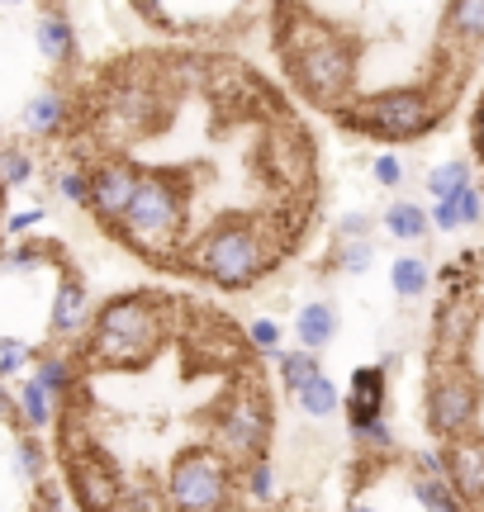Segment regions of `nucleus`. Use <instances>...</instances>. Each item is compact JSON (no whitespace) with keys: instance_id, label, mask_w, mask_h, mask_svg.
I'll list each match as a JSON object with an SVG mask.
<instances>
[{"instance_id":"1","label":"nucleus","mask_w":484,"mask_h":512,"mask_svg":"<svg viewBox=\"0 0 484 512\" xmlns=\"http://www.w3.org/2000/svg\"><path fill=\"white\" fill-rule=\"evenodd\" d=\"M280 242L285 238H271V228L261 219H228L190 247L186 266L224 290H247L276 266Z\"/></svg>"},{"instance_id":"2","label":"nucleus","mask_w":484,"mask_h":512,"mask_svg":"<svg viewBox=\"0 0 484 512\" xmlns=\"http://www.w3.org/2000/svg\"><path fill=\"white\" fill-rule=\"evenodd\" d=\"M186 223H190V200H186V181L176 171H143V181L133 190L124 219L114 223V233L138 247L152 261H167L181 242H186Z\"/></svg>"},{"instance_id":"3","label":"nucleus","mask_w":484,"mask_h":512,"mask_svg":"<svg viewBox=\"0 0 484 512\" xmlns=\"http://www.w3.org/2000/svg\"><path fill=\"white\" fill-rule=\"evenodd\" d=\"M167 337V313L152 294H119L91 313L86 356L95 366H143Z\"/></svg>"},{"instance_id":"4","label":"nucleus","mask_w":484,"mask_h":512,"mask_svg":"<svg viewBox=\"0 0 484 512\" xmlns=\"http://www.w3.org/2000/svg\"><path fill=\"white\" fill-rule=\"evenodd\" d=\"M280 48H285V67L295 76V86L309 95L314 105L337 110V105L352 95L356 53L328 29V24H304V19H299L295 34L280 29Z\"/></svg>"},{"instance_id":"5","label":"nucleus","mask_w":484,"mask_h":512,"mask_svg":"<svg viewBox=\"0 0 484 512\" xmlns=\"http://www.w3.org/2000/svg\"><path fill=\"white\" fill-rule=\"evenodd\" d=\"M442 100L432 95V86H394V91H375V95H356L337 105V119L356 133H371L385 143H413L437 128L442 119Z\"/></svg>"},{"instance_id":"6","label":"nucleus","mask_w":484,"mask_h":512,"mask_svg":"<svg viewBox=\"0 0 484 512\" xmlns=\"http://www.w3.org/2000/svg\"><path fill=\"white\" fill-rule=\"evenodd\" d=\"M480 380L466 370V361L456 356V361H442V366H432L428 375V394H423V422H428V432L437 441H451V437H466L475 432V422H480Z\"/></svg>"},{"instance_id":"7","label":"nucleus","mask_w":484,"mask_h":512,"mask_svg":"<svg viewBox=\"0 0 484 512\" xmlns=\"http://www.w3.org/2000/svg\"><path fill=\"white\" fill-rule=\"evenodd\" d=\"M233 494V465L214 446H190L167 470L171 512H224Z\"/></svg>"},{"instance_id":"8","label":"nucleus","mask_w":484,"mask_h":512,"mask_svg":"<svg viewBox=\"0 0 484 512\" xmlns=\"http://www.w3.org/2000/svg\"><path fill=\"white\" fill-rule=\"evenodd\" d=\"M271 441V413L266 403L252 399V394H238V399L224 408L219 418V446L224 456H238V460H257Z\"/></svg>"},{"instance_id":"9","label":"nucleus","mask_w":484,"mask_h":512,"mask_svg":"<svg viewBox=\"0 0 484 512\" xmlns=\"http://www.w3.org/2000/svg\"><path fill=\"white\" fill-rule=\"evenodd\" d=\"M138 181H143V171H138L133 162H124V157H105V162H95L91 166V200H86V209H91L105 228H114V223L124 219V209H129Z\"/></svg>"},{"instance_id":"10","label":"nucleus","mask_w":484,"mask_h":512,"mask_svg":"<svg viewBox=\"0 0 484 512\" xmlns=\"http://www.w3.org/2000/svg\"><path fill=\"white\" fill-rule=\"evenodd\" d=\"M447 479L456 484V494L466 503H480L484 498V432H466V437L447 441Z\"/></svg>"},{"instance_id":"11","label":"nucleus","mask_w":484,"mask_h":512,"mask_svg":"<svg viewBox=\"0 0 484 512\" xmlns=\"http://www.w3.org/2000/svg\"><path fill=\"white\" fill-rule=\"evenodd\" d=\"M72 489L86 512H114L119 508V479L100 456H72Z\"/></svg>"},{"instance_id":"12","label":"nucleus","mask_w":484,"mask_h":512,"mask_svg":"<svg viewBox=\"0 0 484 512\" xmlns=\"http://www.w3.org/2000/svg\"><path fill=\"white\" fill-rule=\"evenodd\" d=\"M428 219L437 233H461V228H475V223H484V190L475 181L461 185L456 195H447V200H432Z\"/></svg>"},{"instance_id":"13","label":"nucleus","mask_w":484,"mask_h":512,"mask_svg":"<svg viewBox=\"0 0 484 512\" xmlns=\"http://www.w3.org/2000/svg\"><path fill=\"white\" fill-rule=\"evenodd\" d=\"M53 337H76L81 328H91V294L81 280H57V294H53V318H48Z\"/></svg>"},{"instance_id":"14","label":"nucleus","mask_w":484,"mask_h":512,"mask_svg":"<svg viewBox=\"0 0 484 512\" xmlns=\"http://www.w3.org/2000/svg\"><path fill=\"white\" fill-rule=\"evenodd\" d=\"M34 48L43 53V62H53V67L72 62V57H76V29H72V19L62 15V10H43V15L34 19Z\"/></svg>"},{"instance_id":"15","label":"nucleus","mask_w":484,"mask_h":512,"mask_svg":"<svg viewBox=\"0 0 484 512\" xmlns=\"http://www.w3.org/2000/svg\"><path fill=\"white\" fill-rule=\"evenodd\" d=\"M19 124H24V133H34V138H53V133H62V128H67V95L62 91H38L34 100L24 105Z\"/></svg>"},{"instance_id":"16","label":"nucleus","mask_w":484,"mask_h":512,"mask_svg":"<svg viewBox=\"0 0 484 512\" xmlns=\"http://www.w3.org/2000/svg\"><path fill=\"white\" fill-rule=\"evenodd\" d=\"M385 366H361L347 384V418H366V413H385Z\"/></svg>"},{"instance_id":"17","label":"nucleus","mask_w":484,"mask_h":512,"mask_svg":"<svg viewBox=\"0 0 484 512\" xmlns=\"http://www.w3.org/2000/svg\"><path fill=\"white\" fill-rule=\"evenodd\" d=\"M385 233H390L394 242H423L432 233V219H428V209L418 200H394L390 209H385Z\"/></svg>"},{"instance_id":"18","label":"nucleus","mask_w":484,"mask_h":512,"mask_svg":"<svg viewBox=\"0 0 484 512\" xmlns=\"http://www.w3.org/2000/svg\"><path fill=\"white\" fill-rule=\"evenodd\" d=\"M295 332H299V347H304V351H323L337 337L333 304H304V309H299V318H295Z\"/></svg>"},{"instance_id":"19","label":"nucleus","mask_w":484,"mask_h":512,"mask_svg":"<svg viewBox=\"0 0 484 512\" xmlns=\"http://www.w3.org/2000/svg\"><path fill=\"white\" fill-rule=\"evenodd\" d=\"M470 328H475V313L461 309V304H447V309L437 313V347H442V361H456V356H461Z\"/></svg>"},{"instance_id":"20","label":"nucleus","mask_w":484,"mask_h":512,"mask_svg":"<svg viewBox=\"0 0 484 512\" xmlns=\"http://www.w3.org/2000/svg\"><path fill=\"white\" fill-rule=\"evenodd\" d=\"M447 34L466 48H480L484 38V0H451L447 5Z\"/></svg>"},{"instance_id":"21","label":"nucleus","mask_w":484,"mask_h":512,"mask_svg":"<svg viewBox=\"0 0 484 512\" xmlns=\"http://www.w3.org/2000/svg\"><path fill=\"white\" fill-rule=\"evenodd\" d=\"M413 498L428 512H466V498L456 494L447 475H413Z\"/></svg>"},{"instance_id":"22","label":"nucleus","mask_w":484,"mask_h":512,"mask_svg":"<svg viewBox=\"0 0 484 512\" xmlns=\"http://www.w3.org/2000/svg\"><path fill=\"white\" fill-rule=\"evenodd\" d=\"M295 399H299V408H304V418H333L337 403H342V389H337V384L318 370L314 380L295 389Z\"/></svg>"},{"instance_id":"23","label":"nucleus","mask_w":484,"mask_h":512,"mask_svg":"<svg viewBox=\"0 0 484 512\" xmlns=\"http://www.w3.org/2000/svg\"><path fill=\"white\" fill-rule=\"evenodd\" d=\"M428 285H432V266L423 256H399L390 266V290L399 299H418V294H428Z\"/></svg>"},{"instance_id":"24","label":"nucleus","mask_w":484,"mask_h":512,"mask_svg":"<svg viewBox=\"0 0 484 512\" xmlns=\"http://www.w3.org/2000/svg\"><path fill=\"white\" fill-rule=\"evenodd\" d=\"M53 394L43 389L38 380H24L19 384V418H24V427H48L53 422Z\"/></svg>"},{"instance_id":"25","label":"nucleus","mask_w":484,"mask_h":512,"mask_svg":"<svg viewBox=\"0 0 484 512\" xmlns=\"http://www.w3.org/2000/svg\"><path fill=\"white\" fill-rule=\"evenodd\" d=\"M475 181V171H470V162H461V157H451V162H437L428 171V195L432 200H447V195H456L461 185Z\"/></svg>"},{"instance_id":"26","label":"nucleus","mask_w":484,"mask_h":512,"mask_svg":"<svg viewBox=\"0 0 484 512\" xmlns=\"http://www.w3.org/2000/svg\"><path fill=\"white\" fill-rule=\"evenodd\" d=\"M375 261V242L371 238H337V252H333V266L342 275H366Z\"/></svg>"},{"instance_id":"27","label":"nucleus","mask_w":484,"mask_h":512,"mask_svg":"<svg viewBox=\"0 0 484 512\" xmlns=\"http://www.w3.org/2000/svg\"><path fill=\"white\" fill-rule=\"evenodd\" d=\"M347 427H352V437L361 441V446H371V451H394V432L390 422H385V413H366V418H347Z\"/></svg>"},{"instance_id":"28","label":"nucleus","mask_w":484,"mask_h":512,"mask_svg":"<svg viewBox=\"0 0 484 512\" xmlns=\"http://www.w3.org/2000/svg\"><path fill=\"white\" fill-rule=\"evenodd\" d=\"M34 181V157L24 147H0V195Z\"/></svg>"},{"instance_id":"29","label":"nucleus","mask_w":484,"mask_h":512,"mask_svg":"<svg viewBox=\"0 0 484 512\" xmlns=\"http://www.w3.org/2000/svg\"><path fill=\"white\" fill-rule=\"evenodd\" d=\"M43 470H48V451H43V441L29 432V437L15 441V475L29 479V484H38L43 479Z\"/></svg>"},{"instance_id":"30","label":"nucleus","mask_w":484,"mask_h":512,"mask_svg":"<svg viewBox=\"0 0 484 512\" xmlns=\"http://www.w3.org/2000/svg\"><path fill=\"white\" fill-rule=\"evenodd\" d=\"M318 351H280V380H285V389H299V384H309L318 375Z\"/></svg>"},{"instance_id":"31","label":"nucleus","mask_w":484,"mask_h":512,"mask_svg":"<svg viewBox=\"0 0 484 512\" xmlns=\"http://www.w3.org/2000/svg\"><path fill=\"white\" fill-rule=\"evenodd\" d=\"M34 380L57 399V394H67V389L76 384V370H72V361H67V356H38Z\"/></svg>"},{"instance_id":"32","label":"nucleus","mask_w":484,"mask_h":512,"mask_svg":"<svg viewBox=\"0 0 484 512\" xmlns=\"http://www.w3.org/2000/svg\"><path fill=\"white\" fill-rule=\"evenodd\" d=\"M247 494H252V503H271L276 498V470H271V460H252L247 465Z\"/></svg>"},{"instance_id":"33","label":"nucleus","mask_w":484,"mask_h":512,"mask_svg":"<svg viewBox=\"0 0 484 512\" xmlns=\"http://www.w3.org/2000/svg\"><path fill=\"white\" fill-rule=\"evenodd\" d=\"M29 361H34V347H29V342H19V337H0V380L19 375Z\"/></svg>"},{"instance_id":"34","label":"nucleus","mask_w":484,"mask_h":512,"mask_svg":"<svg viewBox=\"0 0 484 512\" xmlns=\"http://www.w3.org/2000/svg\"><path fill=\"white\" fill-rule=\"evenodd\" d=\"M57 195H62L67 204H86V200H91V171L67 166V171L57 176Z\"/></svg>"},{"instance_id":"35","label":"nucleus","mask_w":484,"mask_h":512,"mask_svg":"<svg viewBox=\"0 0 484 512\" xmlns=\"http://www.w3.org/2000/svg\"><path fill=\"white\" fill-rule=\"evenodd\" d=\"M247 342L257 351H266V356H280V323L276 318H257V323L247 328Z\"/></svg>"},{"instance_id":"36","label":"nucleus","mask_w":484,"mask_h":512,"mask_svg":"<svg viewBox=\"0 0 484 512\" xmlns=\"http://www.w3.org/2000/svg\"><path fill=\"white\" fill-rule=\"evenodd\" d=\"M371 176H375V185H385V190H399L404 185V162L394 157V152H380L371 162Z\"/></svg>"},{"instance_id":"37","label":"nucleus","mask_w":484,"mask_h":512,"mask_svg":"<svg viewBox=\"0 0 484 512\" xmlns=\"http://www.w3.org/2000/svg\"><path fill=\"white\" fill-rule=\"evenodd\" d=\"M38 261H43V247L29 242V247H15V252L0 256V271H34Z\"/></svg>"},{"instance_id":"38","label":"nucleus","mask_w":484,"mask_h":512,"mask_svg":"<svg viewBox=\"0 0 484 512\" xmlns=\"http://www.w3.org/2000/svg\"><path fill=\"white\" fill-rule=\"evenodd\" d=\"M371 214H361V209H352V214H342L337 219V238H366L371 233Z\"/></svg>"},{"instance_id":"39","label":"nucleus","mask_w":484,"mask_h":512,"mask_svg":"<svg viewBox=\"0 0 484 512\" xmlns=\"http://www.w3.org/2000/svg\"><path fill=\"white\" fill-rule=\"evenodd\" d=\"M43 219H48L43 209H24V214H15V219L5 223V233H10V238H19V233H29V228H43Z\"/></svg>"},{"instance_id":"40","label":"nucleus","mask_w":484,"mask_h":512,"mask_svg":"<svg viewBox=\"0 0 484 512\" xmlns=\"http://www.w3.org/2000/svg\"><path fill=\"white\" fill-rule=\"evenodd\" d=\"M413 465H418V475H447V456L442 451H418Z\"/></svg>"},{"instance_id":"41","label":"nucleus","mask_w":484,"mask_h":512,"mask_svg":"<svg viewBox=\"0 0 484 512\" xmlns=\"http://www.w3.org/2000/svg\"><path fill=\"white\" fill-rule=\"evenodd\" d=\"M470 138H475V152L484 157V100H480V110H475V124H470Z\"/></svg>"},{"instance_id":"42","label":"nucleus","mask_w":484,"mask_h":512,"mask_svg":"<svg viewBox=\"0 0 484 512\" xmlns=\"http://www.w3.org/2000/svg\"><path fill=\"white\" fill-rule=\"evenodd\" d=\"M347 512H375V508H371V503H352V508H347Z\"/></svg>"},{"instance_id":"43","label":"nucleus","mask_w":484,"mask_h":512,"mask_svg":"<svg viewBox=\"0 0 484 512\" xmlns=\"http://www.w3.org/2000/svg\"><path fill=\"white\" fill-rule=\"evenodd\" d=\"M0 413H10V399H5V389H0Z\"/></svg>"},{"instance_id":"44","label":"nucleus","mask_w":484,"mask_h":512,"mask_svg":"<svg viewBox=\"0 0 484 512\" xmlns=\"http://www.w3.org/2000/svg\"><path fill=\"white\" fill-rule=\"evenodd\" d=\"M0 5H29V0H0Z\"/></svg>"},{"instance_id":"45","label":"nucleus","mask_w":484,"mask_h":512,"mask_svg":"<svg viewBox=\"0 0 484 512\" xmlns=\"http://www.w3.org/2000/svg\"><path fill=\"white\" fill-rule=\"evenodd\" d=\"M62 512H86V508H62Z\"/></svg>"},{"instance_id":"46","label":"nucleus","mask_w":484,"mask_h":512,"mask_svg":"<svg viewBox=\"0 0 484 512\" xmlns=\"http://www.w3.org/2000/svg\"><path fill=\"white\" fill-rule=\"evenodd\" d=\"M480 57H484V38H480Z\"/></svg>"}]
</instances>
